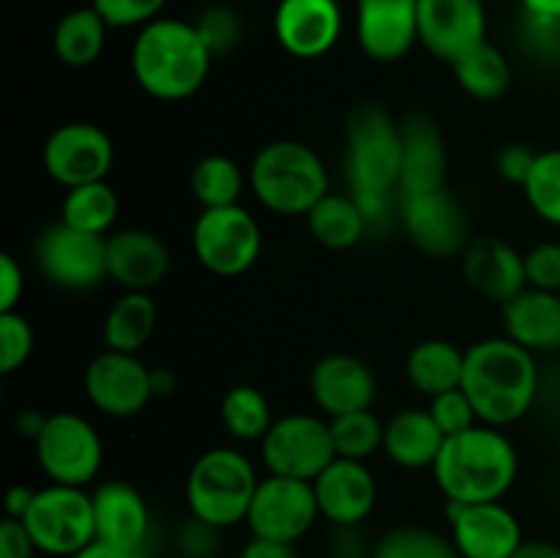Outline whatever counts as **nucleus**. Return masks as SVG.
I'll list each match as a JSON object with an SVG mask.
<instances>
[{"label":"nucleus","mask_w":560,"mask_h":558,"mask_svg":"<svg viewBox=\"0 0 560 558\" xmlns=\"http://www.w3.org/2000/svg\"><path fill=\"white\" fill-rule=\"evenodd\" d=\"M317 518H320V507H317L312 481L268 474L257 485L246 525L252 536L295 545L301 536L310 534Z\"/></svg>","instance_id":"f8f14e48"},{"label":"nucleus","mask_w":560,"mask_h":558,"mask_svg":"<svg viewBox=\"0 0 560 558\" xmlns=\"http://www.w3.org/2000/svg\"><path fill=\"white\" fill-rule=\"evenodd\" d=\"M44 421H47V416L42 414V410H36V408H27V410H22L20 416H16V430H20V435H25V438H31V441H36L38 438V432H42V427H44Z\"/></svg>","instance_id":"5fc2aeb1"},{"label":"nucleus","mask_w":560,"mask_h":558,"mask_svg":"<svg viewBox=\"0 0 560 558\" xmlns=\"http://www.w3.org/2000/svg\"><path fill=\"white\" fill-rule=\"evenodd\" d=\"M528 288L560 293V241H545L525 252Z\"/></svg>","instance_id":"c03bdc74"},{"label":"nucleus","mask_w":560,"mask_h":558,"mask_svg":"<svg viewBox=\"0 0 560 558\" xmlns=\"http://www.w3.org/2000/svg\"><path fill=\"white\" fill-rule=\"evenodd\" d=\"M36 553V542L27 534L22 520L5 518L0 523V558H33Z\"/></svg>","instance_id":"de8ad7c7"},{"label":"nucleus","mask_w":560,"mask_h":558,"mask_svg":"<svg viewBox=\"0 0 560 558\" xmlns=\"http://www.w3.org/2000/svg\"><path fill=\"white\" fill-rule=\"evenodd\" d=\"M178 547L184 558H211L219 547V528L189 514V520L180 525Z\"/></svg>","instance_id":"a18cd8bd"},{"label":"nucleus","mask_w":560,"mask_h":558,"mask_svg":"<svg viewBox=\"0 0 560 558\" xmlns=\"http://www.w3.org/2000/svg\"><path fill=\"white\" fill-rule=\"evenodd\" d=\"M82 383L93 408L113 419L137 416L153 399L151 367L142 364L137 353L104 350L93 356Z\"/></svg>","instance_id":"2eb2a0df"},{"label":"nucleus","mask_w":560,"mask_h":558,"mask_svg":"<svg viewBox=\"0 0 560 558\" xmlns=\"http://www.w3.org/2000/svg\"><path fill=\"white\" fill-rule=\"evenodd\" d=\"M348 156L345 175L350 184V197L364 213L370 230L381 228L399 206V178H402V131L399 120L392 118L386 107L364 102L350 113Z\"/></svg>","instance_id":"f257e3e1"},{"label":"nucleus","mask_w":560,"mask_h":558,"mask_svg":"<svg viewBox=\"0 0 560 558\" xmlns=\"http://www.w3.org/2000/svg\"><path fill=\"white\" fill-rule=\"evenodd\" d=\"M241 191H244V173L230 156L211 153L191 170V195L202 208L238 206Z\"/></svg>","instance_id":"f704fd0d"},{"label":"nucleus","mask_w":560,"mask_h":558,"mask_svg":"<svg viewBox=\"0 0 560 558\" xmlns=\"http://www.w3.org/2000/svg\"><path fill=\"white\" fill-rule=\"evenodd\" d=\"M506 337L530 353L560 350V293L525 288L501 306Z\"/></svg>","instance_id":"a878e982"},{"label":"nucleus","mask_w":560,"mask_h":558,"mask_svg":"<svg viewBox=\"0 0 560 558\" xmlns=\"http://www.w3.org/2000/svg\"><path fill=\"white\" fill-rule=\"evenodd\" d=\"M38 553L69 558L96 539L93 501L85 487L52 485L36 490L31 509L22 518Z\"/></svg>","instance_id":"0eeeda50"},{"label":"nucleus","mask_w":560,"mask_h":558,"mask_svg":"<svg viewBox=\"0 0 560 558\" xmlns=\"http://www.w3.org/2000/svg\"><path fill=\"white\" fill-rule=\"evenodd\" d=\"M463 271L476 293L501 306L528 288L525 255L495 235L470 239L468 249L463 252Z\"/></svg>","instance_id":"5701e85b"},{"label":"nucleus","mask_w":560,"mask_h":558,"mask_svg":"<svg viewBox=\"0 0 560 558\" xmlns=\"http://www.w3.org/2000/svg\"><path fill=\"white\" fill-rule=\"evenodd\" d=\"M355 38L370 60H402L419 42V0H355Z\"/></svg>","instance_id":"a211bd4d"},{"label":"nucleus","mask_w":560,"mask_h":558,"mask_svg":"<svg viewBox=\"0 0 560 558\" xmlns=\"http://www.w3.org/2000/svg\"><path fill=\"white\" fill-rule=\"evenodd\" d=\"M520 9L530 11V14L560 16V0H520Z\"/></svg>","instance_id":"4d7b16f0"},{"label":"nucleus","mask_w":560,"mask_h":558,"mask_svg":"<svg viewBox=\"0 0 560 558\" xmlns=\"http://www.w3.org/2000/svg\"><path fill=\"white\" fill-rule=\"evenodd\" d=\"M331 558H359V556H353V553H339V556H331Z\"/></svg>","instance_id":"13d9d810"},{"label":"nucleus","mask_w":560,"mask_h":558,"mask_svg":"<svg viewBox=\"0 0 560 558\" xmlns=\"http://www.w3.org/2000/svg\"><path fill=\"white\" fill-rule=\"evenodd\" d=\"M118 211L120 202L113 186L107 181H93V184L66 189L63 206H60V222L93 235H107L113 230L115 219H118Z\"/></svg>","instance_id":"473e14b6"},{"label":"nucleus","mask_w":560,"mask_h":558,"mask_svg":"<svg viewBox=\"0 0 560 558\" xmlns=\"http://www.w3.org/2000/svg\"><path fill=\"white\" fill-rule=\"evenodd\" d=\"M36 263L44 277L63 290L98 288L107 277V235L71 224H49L36 241Z\"/></svg>","instance_id":"9b49d317"},{"label":"nucleus","mask_w":560,"mask_h":558,"mask_svg":"<svg viewBox=\"0 0 560 558\" xmlns=\"http://www.w3.org/2000/svg\"><path fill=\"white\" fill-rule=\"evenodd\" d=\"M156 317L159 312L151 295L126 290L104 317V345L107 350H120V353H140L156 332Z\"/></svg>","instance_id":"c85d7f7f"},{"label":"nucleus","mask_w":560,"mask_h":558,"mask_svg":"<svg viewBox=\"0 0 560 558\" xmlns=\"http://www.w3.org/2000/svg\"><path fill=\"white\" fill-rule=\"evenodd\" d=\"M539 367L534 353L514 339L487 337L465 350L463 388L481 425L509 427L539 399Z\"/></svg>","instance_id":"f03ea898"},{"label":"nucleus","mask_w":560,"mask_h":558,"mask_svg":"<svg viewBox=\"0 0 560 558\" xmlns=\"http://www.w3.org/2000/svg\"><path fill=\"white\" fill-rule=\"evenodd\" d=\"M399 222L424 255L448 260L468 249L470 228L457 197L443 189L399 197Z\"/></svg>","instance_id":"ddd939ff"},{"label":"nucleus","mask_w":560,"mask_h":558,"mask_svg":"<svg viewBox=\"0 0 560 558\" xmlns=\"http://www.w3.org/2000/svg\"><path fill=\"white\" fill-rule=\"evenodd\" d=\"M197 33L202 36L206 47L211 49V55H228L233 53L241 44V36H244V22L235 14L230 5H208L197 14L195 20Z\"/></svg>","instance_id":"ea45409f"},{"label":"nucleus","mask_w":560,"mask_h":558,"mask_svg":"<svg viewBox=\"0 0 560 558\" xmlns=\"http://www.w3.org/2000/svg\"><path fill=\"white\" fill-rule=\"evenodd\" d=\"M219 416L222 425L235 441H262L266 432L271 430V405H268L266 394L260 388L249 386V383H238V386L228 388L219 405Z\"/></svg>","instance_id":"72a5a7b5"},{"label":"nucleus","mask_w":560,"mask_h":558,"mask_svg":"<svg viewBox=\"0 0 560 558\" xmlns=\"http://www.w3.org/2000/svg\"><path fill=\"white\" fill-rule=\"evenodd\" d=\"M25 290V277H22V266L3 252L0 255V312H14Z\"/></svg>","instance_id":"09e8293b"},{"label":"nucleus","mask_w":560,"mask_h":558,"mask_svg":"<svg viewBox=\"0 0 560 558\" xmlns=\"http://www.w3.org/2000/svg\"><path fill=\"white\" fill-rule=\"evenodd\" d=\"M268 474L315 481L337 460L331 425L312 414H288L271 425L260 441Z\"/></svg>","instance_id":"9d476101"},{"label":"nucleus","mask_w":560,"mask_h":558,"mask_svg":"<svg viewBox=\"0 0 560 558\" xmlns=\"http://www.w3.org/2000/svg\"><path fill=\"white\" fill-rule=\"evenodd\" d=\"M487 42L485 0H419V44L448 66Z\"/></svg>","instance_id":"dca6fc26"},{"label":"nucleus","mask_w":560,"mask_h":558,"mask_svg":"<svg viewBox=\"0 0 560 558\" xmlns=\"http://www.w3.org/2000/svg\"><path fill=\"white\" fill-rule=\"evenodd\" d=\"M115 146L107 131L96 124L74 120L63 124L47 137L42 151L44 170L49 178L66 189L104 181L113 170Z\"/></svg>","instance_id":"4468645a"},{"label":"nucleus","mask_w":560,"mask_h":558,"mask_svg":"<svg viewBox=\"0 0 560 558\" xmlns=\"http://www.w3.org/2000/svg\"><path fill=\"white\" fill-rule=\"evenodd\" d=\"M306 222H310V233L317 244L337 252L355 246L364 239L366 230H370V224H366L364 213L355 206L353 197L334 195V191H328V195L306 213Z\"/></svg>","instance_id":"7c9ffc66"},{"label":"nucleus","mask_w":560,"mask_h":558,"mask_svg":"<svg viewBox=\"0 0 560 558\" xmlns=\"http://www.w3.org/2000/svg\"><path fill=\"white\" fill-rule=\"evenodd\" d=\"M399 131H402L399 197L443 189L448 173V153L435 120L424 113H413L399 120Z\"/></svg>","instance_id":"b1692460"},{"label":"nucleus","mask_w":560,"mask_h":558,"mask_svg":"<svg viewBox=\"0 0 560 558\" xmlns=\"http://www.w3.org/2000/svg\"><path fill=\"white\" fill-rule=\"evenodd\" d=\"M107 31L109 25L102 20V14L93 5L74 9L55 25L52 49L63 66L85 69V66L96 63L98 55L104 53Z\"/></svg>","instance_id":"c756f323"},{"label":"nucleus","mask_w":560,"mask_h":558,"mask_svg":"<svg viewBox=\"0 0 560 558\" xmlns=\"http://www.w3.org/2000/svg\"><path fill=\"white\" fill-rule=\"evenodd\" d=\"M427 410H430L432 419H435V425L441 427L446 438L459 435V432L481 425L479 414H476L474 403H470V397L465 394L463 386L438 394V397H430V408Z\"/></svg>","instance_id":"79ce46f5"},{"label":"nucleus","mask_w":560,"mask_h":558,"mask_svg":"<svg viewBox=\"0 0 560 558\" xmlns=\"http://www.w3.org/2000/svg\"><path fill=\"white\" fill-rule=\"evenodd\" d=\"M170 271V249L156 233L142 228L107 235V277L124 290L148 293Z\"/></svg>","instance_id":"4be33fe9"},{"label":"nucleus","mask_w":560,"mask_h":558,"mask_svg":"<svg viewBox=\"0 0 560 558\" xmlns=\"http://www.w3.org/2000/svg\"><path fill=\"white\" fill-rule=\"evenodd\" d=\"M273 33L293 58H320L342 36V9L337 0H279Z\"/></svg>","instance_id":"6ab92c4d"},{"label":"nucleus","mask_w":560,"mask_h":558,"mask_svg":"<svg viewBox=\"0 0 560 558\" xmlns=\"http://www.w3.org/2000/svg\"><path fill=\"white\" fill-rule=\"evenodd\" d=\"M175 386H178V377H175L173 370H167V367H156V370H151L153 397H167V394L175 392Z\"/></svg>","instance_id":"6e6d98bb"},{"label":"nucleus","mask_w":560,"mask_h":558,"mask_svg":"<svg viewBox=\"0 0 560 558\" xmlns=\"http://www.w3.org/2000/svg\"><path fill=\"white\" fill-rule=\"evenodd\" d=\"M558 454H560V438H558Z\"/></svg>","instance_id":"bf43d9fd"},{"label":"nucleus","mask_w":560,"mask_h":558,"mask_svg":"<svg viewBox=\"0 0 560 558\" xmlns=\"http://www.w3.org/2000/svg\"><path fill=\"white\" fill-rule=\"evenodd\" d=\"M191 246L211 274L241 277L260 257L262 230L244 206L202 208L191 230Z\"/></svg>","instance_id":"1a4fd4ad"},{"label":"nucleus","mask_w":560,"mask_h":558,"mask_svg":"<svg viewBox=\"0 0 560 558\" xmlns=\"http://www.w3.org/2000/svg\"><path fill=\"white\" fill-rule=\"evenodd\" d=\"M328 425H331V441L337 457L366 463L377 449H383L386 425H381V419L372 410L334 416V419H328Z\"/></svg>","instance_id":"e433bc0d"},{"label":"nucleus","mask_w":560,"mask_h":558,"mask_svg":"<svg viewBox=\"0 0 560 558\" xmlns=\"http://www.w3.org/2000/svg\"><path fill=\"white\" fill-rule=\"evenodd\" d=\"M523 189L536 217L560 228V148H550L536 156Z\"/></svg>","instance_id":"4c0bfd02"},{"label":"nucleus","mask_w":560,"mask_h":558,"mask_svg":"<svg viewBox=\"0 0 560 558\" xmlns=\"http://www.w3.org/2000/svg\"><path fill=\"white\" fill-rule=\"evenodd\" d=\"M320 518L337 528H355L372 514L377 503V481L366 463L337 457L315 481Z\"/></svg>","instance_id":"aec40b11"},{"label":"nucleus","mask_w":560,"mask_h":558,"mask_svg":"<svg viewBox=\"0 0 560 558\" xmlns=\"http://www.w3.org/2000/svg\"><path fill=\"white\" fill-rule=\"evenodd\" d=\"M167 0H91L93 9L102 14L109 31L113 27H145L148 22L159 20V11Z\"/></svg>","instance_id":"37998d69"},{"label":"nucleus","mask_w":560,"mask_h":558,"mask_svg":"<svg viewBox=\"0 0 560 558\" xmlns=\"http://www.w3.org/2000/svg\"><path fill=\"white\" fill-rule=\"evenodd\" d=\"M312 399L317 408L334 419V416L370 410L377 397V381L370 367L350 353L323 356L310 375Z\"/></svg>","instance_id":"412c9836"},{"label":"nucleus","mask_w":560,"mask_h":558,"mask_svg":"<svg viewBox=\"0 0 560 558\" xmlns=\"http://www.w3.org/2000/svg\"><path fill=\"white\" fill-rule=\"evenodd\" d=\"M517 42L541 66H560V16L530 14L520 9Z\"/></svg>","instance_id":"58836bf2"},{"label":"nucleus","mask_w":560,"mask_h":558,"mask_svg":"<svg viewBox=\"0 0 560 558\" xmlns=\"http://www.w3.org/2000/svg\"><path fill=\"white\" fill-rule=\"evenodd\" d=\"M33 345V328L22 312H0V372L11 375V372L22 370L25 361L31 359Z\"/></svg>","instance_id":"a19ab883"},{"label":"nucleus","mask_w":560,"mask_h":558,"mask_svg":"<svg viewBox=\"0 0 560 558\" xmlns=\"http://www.w3.org/2000/svg\"><path fill=\"white\" fill-rule=\"evenodd\" d=\"M249 186L271 213L306 217L328 195V170L306 142L277 140L252 159Z\"/></svg>","instance_id":"39448f33"},{"label":"nucleus","mask_w":560,"mask_h":558,"mask_svg":"<svg viewBox=\"0 0 560 558\" xmlns=\"http://www.w3.org/2000/svg\"><path fill=\"white\" fill-rule=\"evenodd\" d=\"M514 443L498 427L476 425L446 438L432 476L448 503L501 501L517 479Z\"/></svg>","instance_id":"20e7f679"},{"label":"nucleus","mask_w":560,"mask_h":558,"mask_svg":"<svg viewBox=\"0 0 560 558\" xmlns=\"http://www.w3.org/2000/svg\"><path fill=\"white\" fill-rule=\"evenodd\" d=\"M93 520H96V539L118 547H145L151 534V512L129 481H102L91 492Z\"/></svg>","instance_id":"393cba45"},{"label":"nucleus","mask_w":560,"mask_h":558,"mask_svg":"<svg viewBox=\"0 0 560 558\" xmlns=\"http://www.w3.org/2000/svg\"><path fill=\"white\" fill-rule=\"evenodd\" d=\"M69 558H148V550L145 547H118L109 545V542L93 539L91 545L82 547L80 553Z\"/></svg>","instance_id":"3c124183"},{"label":"nucleus","mask_w":560,"mask_h":558,"mask_svg":"<svg viewBox=\"0 0 560 558\" xmlns=\"http://www.w3.org/2000/svg\"><path fill=\"white\" fill-rule=\"evenodd\" d=\"M452 71L457 85L479 102H495L512 85V66H509L506 55L490 42L463 55L457 63H452Z\"/></svg>","instance_id":"2f4dec72"},{"label":"nucleus","mask_w":560,"mask_h":558,"mask_svg":"<svg viewBox=\"0 0 560 558\" xmlns=\"http://www.w3.org/2000/svg\"><path fill=\"white\" fill-rule=\"evenodd\" d=\"M443 443H446V435L435 425L430 410H399L386 421V430H383V452L399 468H432Z\"/></svg>","instance_id":"bb28decb"},{"label":"nucleus","mask_w":560,"mask_h":558,"mask_svg":"<svg viewBox=\"0 0 560 558\" xmlns=\"http://www.w3.org/2000/svg\"><path fill=\"white\" fill-rule=\"evenodd\" d=\"M33 446L38 465L52 485L85 487L102 470L104 443L96 427L71 410L49 414Z\"/></svg>","instance_id":"6e6552de"},{"label":"nucleus","mask_w":560,"mask_h":558,"mask_svg":"<svg viewBox=\"0 0 560 558\" xmlns=\"http://www.w3.org/2000/svg\"><path fill=\"white\" fill-rule=\"evenodd\" d=\"M405 375H408L410 386L419 388L427 397L452 392V388L463 386L465 350H459L448 339H424L408 353Z\"/></svg>","instance_id":"cd10ccee"},{"label":"nucleus","mask_w":560,"mask_h":558,"mask_svg":"<svg viewBox=\"0 0 560 558\" xmlns=\"http://www.w3.org/2000/svg\"><path fill=\"white\" fill-rule=\"evenodd\" d=\"M512 558H560V545L547 539H525Z\"/></svg>","instance_id":"864d4df0"},{"label":"nucleus","mask_w":560,"mask_h":558,"mask_svg":"<svg viewBox=\"0 0 560 558\" xmlns=\"http://www.w3.org/2000/svg\"><path fill=\"white\" fill-rule=\"evenodd\" d=\"M536 156H539V153H534L528 146H523V142L503 146L495 156L498 175H501L503 181H509V184L525 186V181H528L530 170H534L536 164Z\"/></svg>","instance_id":"49530a36"},{"label":"nucleus","mask_w":560,"mask_h":558,"mask_svg":"<svg viewBox=\"0 0 560 558\" xmlns=\"http://www.w3.org/2000/svg\"><path fill=\"white\" fill-rule=\"evenodd\" d=\"M257 485L260 479L246 454L230 446L208 449L186 476V507L219 531L233 528L249 514Z\"/></svg>","instance_id":"423d86ee"},{"label":"nucleus","mask_w":560,"mask_h":558,"mask_svg":"<svg viewBox=\"0 0 560 558\" xmlns=\"http://www.w3.org/2000/svg\"><path fill=\"white\" fill-rule=\"evenodd\" d=\"M211 49L197 33L195 22L159 20L140 27L131 47V74L148 96L159 102H180L195 96L211 71Z\"/></svg>","instance_id":"7ed1b4c3"},{"label":"nucleus","mask_w":560,"mask_h":558,"mask_svg":"<svg viewBox=\"0 0 560 558\" xmlns=\"http://www.w3.org/2000/svg\"><path fill=\"white\" fill-rule=\"evenodd\" d=\"M33 498H36V490H31L27 485H14L9 490V496H5V518H14V520H22L27 514V509H31Z\"/></svg>","instance_id":"603ef678"},{"label":"nucleus","mask_w":560,"mask_h":558,"mask_svg":"<svg viewBox=\"0 0 560 558\" xmlns=\"http://www.w3.org/2000/svg\"><path fill=\"white\" fill-rule=\"evenodd\" d=\"M238 558H299V553H295V545H290V542L252 536Z\"/></svg>","instance_id":"8fccbe9b"},{"label":"nucleus","mask_w":560,"mask_h":558,"mask_svg":"<svg viewBox=\"0 0 560 558\" xmlns=\"http://www.w3.org/2000/svg\"><path fill=\"white\" fill-rule=\"evenodd\" d=\"M372 558H463L452 536L427 525H397L377 539Z\"/></svg>","instance_id":"c9c22d12"},{"label":"nucleus","mask_w":560,"mask_h":558,"mask_svg":"<svg viewBox=\"0 0 560 558\" xmlns=\"http://www.w3.org/2000/svg\"><path fill=\"white\" fill-rule=\"evenodd\" d=\"M448 525L463 558H512L525 542L523 525L501 501L448 503Z\"/></svg>","instance_id":"f3484780"}]
</instances>
